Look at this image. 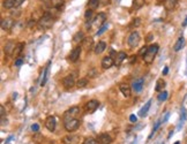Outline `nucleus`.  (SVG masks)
Masks as SVG:
<instances>
[{
	"label": "nucleus",
	"instance_id": "f257e3e1",
	"mask_svg": "<svg viewBox=\"0 0 187 144\" xmlns=\"http://www.w3.org/2000/svg\"><path fill=\"white\" fill-rule=\"evenodd\" d=\"M55 22V16L52 14V13H45L43 14V16L38 20L37 22V28L39 30H46V29H50L52 28V25L54 24Z\"/></svg>",
	"mask_w": 187,
	"mask_h": 144
},
{
	"label": "nucleus",
	"instance_id": "f03ea898",
	"mask_svg": "<svg viewBox=\"0 0 187 144\" xmlns=\"http://www.w3.org/2000/svg\"><path fill=\"white\" fill-rule=\"evenodd\" d=\"M158 50H159V46H158L157 44H152V45L148 46L147 52H145L144 55L142 56V58H143V61H144L147 65L152 63V61H154V59H155V56H156Z\"/></svg>",
	"mask_w": 187,
	"mask_h": 144
},
{
	"label": "nucleus",
	"instance_id": "7ed1b4c3",
	"mask_svg": "<svg viewBox=\"0 0 187 144\" xmlns=\"http://www.w3.org/2000/svg\"><path fill=\"white\" fill-rule=\"evenodd\" d=\"M63 127H65V129L67 131L72 132V131L76 130L80 127V120L76 119V118H72V119L63 120Z\"/></svg>",
	"mask_w": 187,
	"mask_h": 144
},
{
	"label": "nucleus",
	"instance_id": "20e7f679",
	"mask_svg": "<svg viewBox=\"0 0 187 144\" xmlns=\"http://www.w3.org/2000/svg\"><path fill=\"white\" fill-rule=\"evenodd\" d=\"M140 40H141V37H140L139 32H137V31H133V32L129 35L127 43H128V45H129L130 47H136V46L139 45Z\"/></svg>",
	"mask_w": 187,
	"mask_h": 144
},
{
	"label": "nucleus",
	"instance_id": "39448f33",
	"mask_svg": "<svg viewBox=\"0 0 187 144\" xmlns=\"http://www.w3.org/2000/svg\"><path fill=\"white\" fill-rule=\"evenodd\" d=\"M80 113V107L77 106H73L70 107L69 109H67L63 114V120H67V119H72V118H76V115Z\"/></svg>",
	"mask_w": 187,
	"mask_h": 144
},
{
	"label": "nucleus",
	"instance_id": "423d86ee",
	"mask_svg": "<svg viewBox=\"0 0 187 144\" xmlns=\"http://www.w3.org/2000/svg\"><path fill=\"white\" fill-rule=\"evenodd\" d=\"M99 106V101L96 100V99H92V100H89L87 104H85V112L87 113H94Z\"/></svg>",
	"mask_w": 187,
	"mask_h": 144
},
{
	"label": "nucleus",
	"instance_id": "0eeeda50",
	"mask_svg": "<svg viewBox=\"0 0 187 144\" xmlns=\"http://www.w3.org/2000/svg\"><path fill=\"white\" fill-rule=\"evenodd\" d=\"M0 25H1V29H2V30L8 31V30H10V29L13 28V25H14V20H13L12 17H6V18H2V20H1Z\"/></svg>",
	"mask_w": 187,
	"mask_h": 144
},
{
	"label": "nucleus",
	"instance_id": "6e6552de",
	"mask_svg": "<svg viewBox=\"0 0 187 144\" xmlns=\"http://www.w3.org/2000/svg\"><path fill=\"white\" fill-rule=\"evenodd\" d=\"M81 52H82V46H76V47H74V48H73V51L70 52V54H69V58H68V59H69L72 62L77 61V60H78V58H80Z\"/></svg>",
	"mask_w": 187,
	"mask_h": 144
},
{
	"label": "nucleus",
	"instance_id": "1a4fd4ad",
	"mask_svg": "<svg viewBox=\"0 0 187 144\" xmlns=\"http://www.w3.org/2000/svg\"><path fill=\"white\" fill-rule=\"evenodd\" d=\"M62 84H63V86H65L66 89H72V88L76 84L75 78H74V75H68V76H66V77L62 79Z\"/></svg>",
	"mask_w": 187,
	"mask_h": 144
},
{
	"label": "nucleus",
	"instance_id": "9d476101",
	"mask_svg": "<svg viewBox=\"0 0 187 144\" xmlns=\"http://www.w3.org/2000/svg\"><path fill=\"white\" fill-rule=\"evenodd\" d=\"M55 126H57V121H55V118L54 116H47L46 120H45V127L50 130V131H54L55 129Z\"/></svg>",
	"mask_w": 187,
	"mask_h": 144
},
{
	"label": "nucleus",
	"instance_id": "9b49d317",
	"mask_svg": "<svg viewBox=\"0 0 187 144\" xmlns=\"http://www.w3.org/2000/svg\"><path fill=\"white\" fill-rule=\"evenodd\" d=\"M15 47H16V44L13 41V40H9L5 44V47H3V51L7 55H13L14 51H15Z\"/></svg>",
	"mask_w": 187,
	"mask_h": 144
},
{
	"label": "nucleus",
	"instance_id": "f8f14e48",
	"mask_svg": "<svg viewBox=\"0 0 187 144\" xmlns=\"http://www.w3.org/2000/svg\"><path fill=\"white\" fill-rule=\"evenodd\" d=\"M81 46H82L87 52L90 51V50L92 48V46H94V39H92V37H85V38L83 39Z\"/></svg>",
	"mask_w": 187,
	"mask_h": 144
},
{
	"label": "nucleus",
	"instance_id": "ddd939ff",
	"mask_svg": "<svg viewBox=\"0 0 187 144\" xmlns=\"http://www.w3.org/2000/svg\"><path fill=\"white\" fill-rule=\"evenodd\" d=\"M112 66H114V60L112 59V56H105L102 60V67L103 69H109Z\"/></svg>",
	"mask_w": 187,
	"mask_h": 144
},
{
	"label": "nucleus",
	"instance_id": "4468645a",
	"mask_svg": "<svg viewBox=\"0 0 187 144\" xmlns=\"http://www.w3.org/2000/svg\"><path fill=\"white\" fill-rule=\"evenodd\" d=\"M78 143H80V137L76 135L63 137V144H78Z\"/></svg>",
	"mask_w": 187,
	"mask_h": 144
},
{
	"label": "nucleus",
	"instance_id": "2eb2a0df",
	"mask_svg": "<svg viewBox=\"0 0 187 144\" xmlns=\"http://www.w3.org/2000/svg\"><path fill=\"white\" fill-rule=\"evenodd\" d=\"M105 20H106V15L104 14V13H99L96 17H95V20H94V23L97 25V26H102L104 23H105Z\"/></svg>",
	"mask_w": 187,
	"mask_h": 144
},
{
	"label": "nucleus",
	"instance_id": "dca6fc26",
	"mask_svg": "<svg viewBox=\"0 0 187 144\" xmlns=\"http://www.w3.org/2000/svg\"><path fill=\"white\" fill-rule=\"evenodd\" d=\"M119 89H120V91H121V93L124 94V97H126V98H128V97H130V92H132V90H130V86H129L128 84H125V83H121V84L119 85Z\"/></svg>",
	"mask_w": 187,
	"mask_h": 144
},
{
	"label": "nucleus",
	"instance_id": "f3484780",
	"mask_svg": "<svg viewBox=\"0 0 187 144\" xmlns=\"http://www.w3.org/2000/svg\"><path fill=\"white\" fill-rule=\"evenodd\" d=\"M127 58V54L125 53V52H118L117 54H115V59H114V65L115 66H120L121 65V62L125 60Z\"/></svg>",
	"mask_w": 187,
	"mask_h": 144
},
{
	"label": "nucleus",
	"instance_id": "a211bd4d",
	"mask_svg": "<svg viewBox=\"0 0 187 144\" xmlns=\"http://www.w3.org/2000/svg\"><path fill=\"white\" fill-rule=\"evenodd\" d=\"M143 83H144L143 78H139V79H135V81L133 82V85H132L133 90H134L135 92H140V91L142 90V88H143Z\"/></svg>",
	"mask_w": 187,
	"mask_h": 144
},
{
	"label": "nucleus",
	"instance_id": "6ab92c4d",
	"mask_svg": "<svg viewBox=\"0 0 187 144\" xmlns=\"http://www.w3.org/2000/svg\"><path fill=\"white\" fill-rule=\"evenodd\" d=\"M111 142H112V138L107 134H100L98 136V143L99 144H111Z\"/></svg>",
	"mask_w": 187,
	"mask_h": 144
},
{
	"label": "nucleus",
	"instance_id": "aec40b11",
	"mask_svg": "<svg viewBox=\"0 0 187 144\" xmlns=\"http://www.w3.org/2000/svg\"><path fill=\"white\" fill-rule=\"evenodd\" d=\"M184 45H185V38L181 36V37H179L178 40L175 41V44H174V46H173V50H174L175 52H178V51H180V50L184 47Z\"/></svg>",
	"mask_w": 187,
	"mask_h": 144
},
{
	"label": "nucleus",
	"instance_id": "412c9836",
	"mask_svg": "<svg viewBox=\"0 0 187 144\" xmlns=\"http://www.w3.org/2000/svg\"><path fill=\"white\" fill-rule=\"evenodd\" d=\"M105 48H106V43L105 41H98V44H96V46H95V53L100 54L105 51Z\"/></svg>",
	"mask_w": 187,
	"mask_h": 144
},
{
	"label": "nucleus",
	"instance_id": "4be33fe9",
	"mask_svg": "<svg viewBox=\"0 0 187 144\" xmlns=\"http://www.w3.org/2000/svg\"><path fill=\"white\" fill-rule=\"evenodd\" d=\"M177 1L178 0H165L164 1V7L166 10H172L174 9L175 5H177Z\"/></svg>",
	"mask_w": 187,
	"mask_h": 144
},
{
	"label": "nucleus",
	"instance_id": "5701e85b",
	"mask_svg": "<svg viewBox=\"0 0 187 144\" xmlns=\"http://www.w3.org/2000/svg\"><path fill=\"white\" fill-rule=\"evenodd\" d=\"M84 38H85V36H84L83 31H77L73 37V41L74 43H82Z\"/></svg>",
	"mask_w": 187,
	"mask_h": 144
},
{
	"label": "nucleus",
	"instance_id": "b1692460",
	"mask_svg": "<svg viewBox=\"0 0 187 144\" xmlns=\"http://www.w3.org/2000/svg\"><path fill=\"white\" fill-rule=\"evenodd\" d=\"M165 81L163 79V78H158L157 79V82H156V86H155V90L157 91V92H162L163 91V89L165 88Z\"/></svg>",
	"mask_w": 187,
	"mask_h": 144
},
{
	"label": "nucleus",
	"instance_id": "393cba45",
	"mask_svg": "<svg viewBox=\"0 0 187 144\" xmlns=\"http://www.w3.org/2000/svg\"><path fill=\"white\" fill-rule=\"evenodd\" d=\"M150 105H151V99H150V100H149V101H148V103H147V104H145V105H144V106H143L141 109H140L139 115H140V116H142V118H143V116H145V115H147V113H148V111H149V108H150Z\"/></svg>",
	"mask_w": 187,
	"mask_h": 144
},
{
	"label": "nucleus",
	"instance_id": "a878e982",
	"mask_svg": "<svg viewBox=\"0 0 187 144\" xmlns=\"http://www.w3.org/2000/svg\"><path fill=\"white\" fill-rule=\"evenodd\" d=\"M23 47H24V43H18V44H16V47H15V51H14L13 55H14V56H18V55L21 54V52L23 51Z\"/></svg>",
	"mask_w": 187,
	"mask_h": 144
},
{
	"label": "nucleus",
	"instance_id": "bb28decb",
	"mask_svg": "<svg viewBox=\"0 0 187 144\" xmlns=\"http://www.w3.org/2000/svg\"><path fill=\"white\" fill-rule=\"evenodd\" d=\"M88 83H89L88 78H80V79L76 82V86H77L78 89H82V88H85Z\"/></svg>",
	"mask_w": 187,
	"mask_h": 144
},
{
	"label": "nucleus",
	"instance_id": "cd10ccee",
	"mask_svg": "<svg viewBox=\"0 0 187 144\" xmlns=\"http://www.w3.org/2000/svg\"><path fill=\"white\" fill-rule=\"evenodd\" d=\"M2 5H3V7L7 8V9L14 8V7H15V0H3V1H2Z\"/></svg>",
	"mask_w": 187,
	"mask_h": 144
},
{
	"label": "nucleus",
	"instance_id": "c85d7f7f",
	"mask_svg": "<svg viewBox=\"0 0 187 144\" xmlns=\"http://www.w3.org/2000/svg\"><path fill=\"white\" fill-rule=\"evenodd\" d=\"M98 5H99V0H89V2H88V7H89V9H96L97 7H98Z\"/></svg>",
	"mask_w": 187,
	"mask_h": 144
},
{
	"label": "nucleus",
	"instance_id": "c756f323",
	"mask_svg": "<svg viewBox=\"0 0 187 144\" xmlns=\"http://www.w3.org/2000/svg\"><path fill=\"white\" fill-rule=\"evenodd\" d=\"M143 5H144V0H134V1H133V7H134L135 9L142 8Z\"/></svg>",
	"mask_w": 187,
	"mask_h": 144
},
{
	"label": "nucleus",
	"instance_id": "7c9ffc66",
	"mask_svg": "<svg viewBox=\"0 0 187 144\" xmlns=\"http://www.w3.org/2000/svg\"><path fill=\"white\" fill-rule=\"evenodd\" d=\"M48 70H50V62H48V65H47V67H46V69H45V71H44V78L42 79V83H40V85H44V84L46 83V81H47V77H48Z\"/></svg>",
	"mask_w": 187,
	"mask_h": 144
},
{
	"label": "nucleus",
	"instance_id": "2f4dec72",
	"mask_svg": "<svg viewBox=\"0 0 187 144\" xmlns=\"http://www.w3.org/2000/svg\"><path fill=\"white\" fill-rule=\"evenodd\" d=\"M167 92L166 91H162L159 94H158V97H157V99L159 100V101H165L166 100V98H167Z\"/></svg>",
	"mask_w": 187,
	"mask_h": 144
},
{
	"label": "nucleus",
	"instance_id": "473e14b6",
	"mask_svg": "<svg viewBox=\"0 0 187 144\" xmlns=\"http://www.w3.org/2000/svg\"><path fill=\"white\" fill-rule=\"evenodd\" d=\"M92 13H94V10L92 9H88L87 12H85V14H84V17H85V20L87 21H89V20H92L91 17H92Z\"/></svg>",
	"mask_w": 187,
	"mask_h": 144
},
{
	"label": "nucleus",
	"instance_id": "72a5a7b5",
	"mask_svg": "<svg viewBox=\"0 0 187 144\" xmlns=\"http://www.w3.org/2000/svg\"><path fill=\"white\" fill-rule=\"evenodd\" d=\"M106 29H107V24H106V23H104V24H103V25L99 28V30L96 32V35H97V36H100V35H102V33H103V32H104Z\"/></svg>",
	"mask_w": 187,
	"mask_h": 144
},
{
	"label": "nucleus",
	"instance_id": "f704fd0d",
	"mask_svg": "<svg viewBox=\"0 0 187 144\" xmlns=\"http://www.w3.org/2000/svg\"><path fill=\"white\" fill-rule=\"evenodd\" d=\"M83 144H97V141L95 138H91V137H88L84 139Z\"/></svg>",
	"mask_w": 187,
	"mask_h": 144
},
{
	"label": "nucleus",
	"instance_id": "c9c22d12",
	"mask_svg": "<svg viewBox=\"0 0 187 144\" xmlns=\"http://www.w3.org/2000/svg\"><path fill=\"white\" fill-rule=\"evenodd\" d=\"M97 75H98V73L96 71V69H91V70L88 71V76L89 77H96Z\"/></svg>",
	"mask_w": 187,
	"mask_h": 144
},
{
	"label": "nucleus",
	"instance_id": "e433bc0d",
	"mask_svg": "<svg viewBox=\"0 0 187 144\" xmlns=\"http://www.w3.org/2000/svg\"><path fill=\"white\" fill-rule=\"evenodd\" d=\"M31 130H32L33 132H37V131L39 130V126H38L37 123H33V124L31 126Z\"/></svg>",
	"mask_w": 187,
	"mask_h": 144
},
{
	"label": "nucleus",
	"instance_id": "4c0bfd02",
	"mask_svg": "<svg viewBox=\"0 0 187 144\" xmlns=\"http://www.w3.org/2000/svg\"><path fill=\"white\" fill-rule=\"evenodd\" d=\"M160 122H162L160 120H158V121L156 122V124H155V126H154V128H152V134H154V132H155V131L157 130V128L159 127V124H160ZM152 134H151V135H152ZM151 135H150V136H151Z\"/></svg>",
	"mask_w": 187,
	"mask_h": 144
},
{
	"label": "nucleus",
	"instance_id": "58836bf2",
	"mask_svg": "<svg viewBox=\"0 0 187 144\" xmlns=\"http://www.w3.org/2000/svg\"><path fill=\"white\" fill-rule=\"evenodd\" d=\"M24 1H25V0H15V7H20ZM15 7H14V8H15Z\"/></svg>",
	"mask_w": 187,
	"mask_h": 144
},
{
	"label": "nucleus",
	"instance_id": "ea45409f",
	"mask_svg": "<svg viewBox=\"0 0 187 144\" xmlns=\"http://www.w3.org/2000/svg\"><path fill=\"white\" fill-rule=\"evenodd\" d=\"M139 24H140V18H134V20H133V22H132V25L137 26Z\"/></svg>",
	"mask_w": 187,
	"mask_h": 144
},
{
	"label": "nucleus",
	"instance_id": "a19ab883",
	"mask_svg": "<svg viewBox=\"0 0 187 144\" xmlns=\"http://www.w3.org/2000/svg\"><path fill=\"white\" fill-rule=\"evenodd\" d=\"M22 63H23V60H22V59H16V60H15V66L20 67Z\"/></svg>",
	"mask_w": 187,
	"mask_h": 144
},
{
	"label": "nucleus",
	"instance_id": "79ce46f5",
	"mask_svg": "<svg viewBox=\"0 0 187 144\" xmlns=\"http://www.w3.org/2000/svg\"><path fill=\"white\" fill-rule=\"evenodd\" d=\"M129 120H130V122H133V123H135L136 121H137V118L134 115V114H132L130 116H129Z\"/></svg>",
	"mask_w": 187,
	"mask_h": 144
},
{
	"label": "nucleus",
	"instance_id": "37998d69",
	"mask_svg": "<svg viewBox=\"0 0 187 144\" xmlns=\"http://www.w3.org/2000/svg\"><path fill=\"white\" fill-rule=\"evenodd\" d=\"M147 48H148V47H147V46H144V47H142V48H141V50H140V52H139V53H140V54H141V55H142V56H143V55H144V53H145V52H147Z\"/></svg>",
	"mask_w": 187,
	"mask_h": 144
},
{
	"label": "nucleus",
	"instance_id": "c03bdc74",
	"mask_svg": "<svg viewBox=\"0 0 187 144\" xmlns=\"http://www.w3.org/2000/svg\"><path fill=\"white\" fill-rule=\"evenodd\" d=\"M0 115H1V118L5 115V107L2 105H0Z\"/></svg>",
	"mask_w": 187,
	"mask_h": 144
},
{
	"label": "nucleus",
	"instance_id": "a18cd8bd",
	"mask_svg": "<svg viewBox=\"0 0 187 144\" xmlns=\"http://www.w3.org/2000/svg\"><path fill=\"white\" fill-rule=\"evenodd\" d=\"M167 73H169V68H167V67H165V68L163 69V75H166Z\"/></svg>",
	"mask_w": 187,
	"mask_h": 144
},
{
	"label": "nucleus",
	"instance_id": "49530a36",
	"mask_svg": "<svg viewBox=\"0 0 187 144\" xmlns=\"http://www.w3.org/2000/svg\"><path fill=\"white\" fill-rule=\"evenodd\" d=\"M151 37H152V35H151V33H150V35H148V36H147V41H150V40L152 39Z\"/></svg>",
	"mask_w": 187,
	"mask_h": 144
},
{
	"label": "nucleus",
	"instance_id": "de8ad7c7",
	"mask_svg": "<svg viewBox=\"0 0 187 144\" xmlns=\"http://www.w3.org/2000/svg\"><path fill=\"white\" fill-rule=\"evenodd\" d=\"M42 1H43L44 3H46V5H50V2H51L52 0H42Z\"/></svg>",
	"mask_w": 187,
	"mask_h": 144
},
{
	"label": "nucleus",
	"instance_id": "09e8293b",
	"mask_svg": "<svg viewBox=\"0 0 187 144\" xmlns=\"http://www.w3.org/2000/svg\"><path fill=\"white\" fill-rule=\"evenodd\" d=\"M186 24H187V16H186V18H185V21L182 23V26H186Z\"/></svg>",
	"mask_w": 187,
	"mask_h": 144
},
{
	"label": "nucleus",
	"instance_id": "8fccbe9b",
	"mask_svg": "<svg viewBox=\"0 0 187 144\" xmlns=\"http://www.w3.org/2000/svg\"><path fill=\"white\" fill-rule=\"evenodd\" d=\"M167 119H169V113H167V114L165 115V118H164V121H163V122H165V121H166Z\"/></svg>",
	"mask_w": 187,
	"mask_h": 144
},
{
	"label": "nucleus",
	"instance_id": "3c124183",
	"mask_svg": "<svg viewBox=\"0 0 187 144\" xmlns=\"http://www.w3.org/2000/svg\"><path fill=\"white\" fill-rule=\"evenodd\" d=\"M174 144H180V142H175V143H174Z\"/></svg>",
	"mask_w": 187,
	"mask_h": 144
}]
</instances>
